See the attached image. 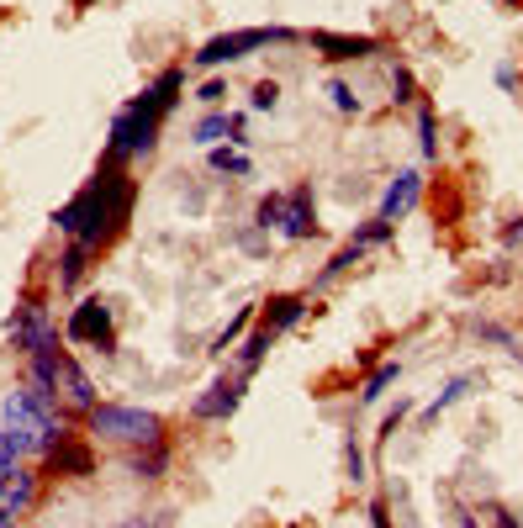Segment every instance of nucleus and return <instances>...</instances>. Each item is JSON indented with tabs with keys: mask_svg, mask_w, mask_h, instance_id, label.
I'll return each instance as SVG.
<instances>
[{
	"mask_svg": "<svg viewBox=\"0 0 523 528\" xmlns=\"http://www.w3.org/2000/svg\"><path fill=\"white\" fill-rule=\"evenodd\" d=\"M133 196H138V185L127 180L117 164H106L80 196H69L59 212H53V228L69 233L74 243H85V249L96 254L101 243H111L127 228V217H133Z\"/></svg>",
	"mask_w": 523,
	"mask_h": 528,
	"instance_id": "1",
	"label": "nucleus"
},
{
	"mask_svg": "<svg viewBox=\"0 0 523 528\" xmlns=\"http://www.w3.org/2000/svg\"><path fill=\"white\" fill-rule=\"evenodd\" d=\"M180 90H185V74L180 69H164L154 85L133 96L117 117H111V138H106V164H127V159H143L154 154L159 143V127L164 117L180 106Z\"/></svg>",
	"mask_w": 523,
	"mask_h": 528,
	"instance_id": "2",
	"label": "nucleus"
},
{
	"mask_svg": "<svg viewBox=\"0 0 523 528\" xmlns=\"http://www.w3.org/2000/svg\"><path fill=\"white\" fill-rule=\"evenodd\" d=\"M6 433L22 444V455H53L69 439V428L59 423V407L32 396V386H16L6 396Z\"/></svg>",
	"mask_w": 523,
	"mask_h": 528,
	"instance_id": "3",
	"label": "nucleus"
},
{
	"mask_svg": "<svg viewBox=\"0 0 523 528\" xmlns=\"http://www.w3.org/2000/svg\"><path fill=\"white\" fill-rule=\"evenodd\" d=\"M85 418H90V433H101V439H117V444H133V449L164 444V418L159 412L122 407V402H96Z\"/></svg>",
	"mask_w": 523,
	"mask_h": 528,
	"instance_id": "4",
	"label": "nucleus"
},
{
	"mask_svg": "<svg viewBox=\"0 0 523 528\" xmlns=\"http://www.w3.org/2000/svg\"><path fill=\"white\" fill-rule=\"evenodd\" d=\"M270 43H296L291 27H238V32H217L196 48V69H222V64H238L249 53L270 48Z\"/></svg>",
	"mask_w": 523,
	"mask_h": 528,
	"instance_id": "5",
	"label": "nucleus"
},
{
	"mask_svg": "<svg viewBox=\"0 0 523 528\" xmlns=\"http://www.w3.org/2000/svg\"><path fill=\"white\" fill-rule=\"evenodd\" d=\"M64 333H69V344H90L96 354H117V323H111V307H106L101 296L74 301Z\"/></svg>",
	"mask_w": 523,
	"mask_h": 528,
	"instance_id": "6",
	"label": "nucleus"
},
{
	"mask_svg": "<svg viewBox=\"0 0 523 528\" xmlns=\"http://www.w3.org/2000/svg\"><path fill=\"white\" fill-rule=\"evenodd\" d=\"M11 338H16V349H27V360H37V354H59L53 317H48V307H37V301H22V307H16Z\"/></svg>",
	"mask_w": 523,
	"mask_h": 528,
	"instance_id": "7",
	"label": "nucleus"
},
{
	"mask_svg": "<svg viewBox=\"0 0 523 528\" xmlns=\"http://www.w3.org/2000/svg\"><path fill=\"white\" fill-rule=\"evenodd\" d=\"M244 391H249V375H222V381H212L207 386V396H196L191 402V418H201V423H222V418H233L238 412V402H244Z\"/></svg>",
	"mask_w": 523,
	"mask_h": 528,
	"instance_id": "8",
	"label": "nucleus"
},
{
	"mask_svg": "<svg viewBox=\"0 0 523 528\" xmlns=\"http://www.w3.org/2000/svg\"><path fill=\"white\" fill-rule=\"evenodd\" d=\"M53 391H64V402H69V407H80V412L96 407V386H90V375L74 365L64 349H59V365H53Z\"/></svg>",
	"mask_w": 523,
	"mask_h": 528,
	"instance_id": "9",
	"label": "nucleus"
},
{
	"mask_svg": "<svg viewBox=\"0 0 523 528\" xmlns=\"http://www.w3.org/2000/svg\"><path fill=\"white\" fill-rule=\"evenodd\" d=\"M312 48L323 53L328 64H349V59H370L381 43L376 37H344V32H312Z\"/></svg>",
	"mask_w": 523,
	"mask_h": 528,
	"instance_id": "10",
	"label": "nucleus"
},
{
	"mask_svg": "<svg viewBox=\"0 0 523 528\" xmlns=\"http://www.w3.org/2000/svg\"><path fill=\"white\" fill-rule=\"evenodd\" d=\"M280 233H286L291 243H302L317 233V212H312V185H296V191L286 196V222H280Z\"/></svg>",
	"mask_w": 523,
	"mask_h": 528,
	"instance_id": "11",
	"label": "nucleus"
},
{
	"mask_svg": "<svg viewBox=\"0 0 523 528\" xmlns=\"http://www.w3.org/2000/svg\"><path fill=\"white\" fill-rule=\"evenodd\" d=\"M418 196H423V175H418V169H402V175H397V180H391V185H386V201H381V217H386V222H397V217H407V212H413V206H418Z\"/></svg>",
	"mask_w": 523,
	"mask_h": 528,
	"instance_id": "12",
	"label": "nucleus"
},
{
	"mask_svg": "<svg viewBox=\"0 0 523 528\" xmlns=\"http://www.w3.org/2000/svg\"><path fill=\"white\" fill-rule=\"evenodd\" d=\"M32 502H37V476H32V470H22V465H16L11 476L0 481V513H6V518H22Z\"/></svg>",
	"mask_w": 523,
	"mask_h": 528,
	"instance_id": "13",
	"label": "nucleus"
},
{
	"mask_svg": "<svg viewBox=\"0 0 523 528\" xmlns=\"http://www.w3.org/2000/svg\"><path fill=\"white\" fill-rule=\"evenodd\" d=\"M48 470H53V476H90V470H96V455H90L85 444H69V439H64V444L48 455Z\"/></svg>",
	"mask_w": 523,
	"mask_h": 528,
	"instance_id": "14",
	"label": "nucleus"
},
{
	"mask_svg": "<svg viewBox=\"0 0 523 528\" xmlns=\"http://www.w3.org/2000/svg\"><path fill=\"white\" fill-rule=\"evenodd\" d=\"M275 328H265V323H254V333L244 338V349H238V375H254L259 365H265V354H270V344H275Z\"/></svg>",
	"mask_w": 523,
	"mask_h": 528,
	"instance_id": "15",
	"label": "nucleus"
},
{
	"mask_svg": "<svg viewBox=\"0 0 523 528\" xmlns=\"http://www.w3.org/2000/svg\"><path fill=\"white\" fill-rule=\"evenodd\" d=\"M302 312H307V296H270V307H265V317H259V323L275 328V333H286V328L302 323Z\"/></svg>",
	"mask_w": 523,
	"mask_h": 528,
	"instance_id": "16",
	"label": "nucleus"
},
{
	"mask_svg": "<svg viewBox=\"0 0 523 528\" xmlns=\"http://www.w3.org/2000/svg\"><path fill=\"white\" fill-rule=\"evenodd\" d=\"M164 465H170V444H148V449H138V455H133V476L138 481H159Z\"/></svg>",
	"mask_w": 523,
	"mask_h": 528,
	"instance_id": "17",
	"label": "nucleus"
},
{
	"mask_svg": "<svg viewBox=\"0 0 523 528\" xmlns=\"http://www.w3.org/2000/svg\"><path fill=\"white\" fill-rule=\"evenodd\" d=\"M207 159H212V169H217V175H233V180H244L249 169H254V164H249V154H244V148H222V143L212 148Z\"/></svg>",
	"mask_w": 523,
	"mask_h": 528,
	"instance_id": "18",
	"label": "nucleus"
},
{
	"mask_svg": "<svg viewBox=\"0 0 523 528\" xmlns=\"http://www.w3.org/2000/svg\"><path fill=\"white\" fill-rule=\"evenodd\" d=\"M391 233H397V222H386V217H370L365 228H354V233H349V249H360V254H365V249H376V243H386Z\"/></svg>",
	"mask_w": 523,
	"mask_h": 528,
	"instance_id": "19",
	"label": "nucleus"
},
{
	"mask_svg": "<svg viewBox=\"0 0 523 528\" xmlns=\"http://www.w3.org/2000/svg\"><path fill=\"white\" fill-rule=\"evenodd\" d=\"M397 375H402V365H397V360L376 365V370H370V381L360 386V402H381V396H386V386H397Z\"/></svg>",
	"mask_w": 523,
	"mask_h": 528,
	"instance_id": "20",
	"label": "nucleus"
},
{
	"mask_svg": "<svg viewBox=\"0 0 523 528\" xmlns=\"http://www.w3.org/2000/svg\"><path fill=\"white\" fill-rule=\"evenodd\" d=\"M228 132H233V117H222V111H207V117L196 122V132H191V138H196L201 148H217L222 138H228Z\"/></svg>",
	"mask_w": 523,
	"mask_h": 528,
	"instance_id": "21",
	"label": "nucleus"
},
{
	"mask_svg": "<svg viewBox=\"0 0 523 528\" xmlns=\"http://www.w3.org/2000/svg\"><path fill=\"white\" fill-rule=\"evenodd\" d=\"M85 259H90V249H85V243H74V238H69V249H64V259H59V264H64V270H59V286H64V291H74V286H80Z\"/></svg>",
	"mask_w": 523,
	"mask_h": 528,
	"instance_id": "22",
	"label": "nucleus"
},
{
	"mask_svg": "<svg viewBox=\"0 0 523 528\" xmlns=\"http://www.w3.org/2000/svg\"><path fill=\"white\" fill-rule=\"evenodd\" d=\"M471 386H476V375H455V381H450V386H444V391L434 396V407H428L423 418H439V412H444V407H455V402H460V396L471 391Z\"/></svg>",
	"mask_w": 523,
	"mask_h": 528,
	"instance_id": "23",
	"label": "nucleus"
},
{
	"mask_svg": "<svg viewBox=\"0 0 523 528\" xmlns=\"http://www.w3.org/2000/svg\"><path fill=\"white\" fill-rule=\"evenodd\" d=\"M254 222H259V228H265V233H270V228L280 233V222H286V196H275V191H270L265 201L254 206Z\"/></svg>",
	"mask_w": 523,
	"mask_h": 528,
	"instance_id": "24",
	"label": "nucleus"
},
{
	"mask_svg": "<svg viewBox=\"0 0 523 528\" xmlns=\"http://www.w3.org/2000/svg\"><path fill=\"white\" fill-rule=\"evenodd\" d=\"M249 323H254V307H244V312H238V317H233V323H228V328H222V333H217V344H212V354H228V349L238 344V338H244V328H249Z\"/></svg>",
	"mask_w": 523,
	"mask_h": 528,
	"instance_id": "25",
	"label": "nucleus"
},
{
	"mask_svg": "<svg viewBox=\"0 0 523 528\" xmlns=\"http://www.w3.org/2000/svg\"><path fill=\"white\" fill-rule=\"evenodd\" d=\"M418 143H423V159H439V138H434V106H418Z\"/></svg>",
	"mask_w": 523,
	"mask_h": 528,
	"instance_id": "26",
	"label": "nucleus"
},
{
	"mask_svg": "<svg viewBox=\"0 0 523 528\" xmlns=\"http://www.w3.org/2000/svg\"><path fill=\"white\" fill-rule=\"evenodd\" d=\"M16 465H22V444H16V439H11V433H6V428H0V481H6V476H11V470H16Z\"/></svg>",
	"mask_w": 523,
	"mask_h": 528,
	"instance_id": "27",
	"label": "nucleus"
},
{
	"mask_svg": "<svg viewBox=\"0 0 523 528\" xmlns=\"http://www.w3.org/2000/svg\"><path fill=\"white\" fill-rule=\"evenodd\" d=\"M344 476H349L354 486H360V481H365V455H360V444H354V433H349V439H344Z\"/></svg>",
	"mask_w": 523,
	"mask_h": 528,
	"instance_id": "28",
	"label": "nucleus"
},
{
	"mask_svg": "<svg viewBox=\"0 0 523 528\" xmlns=\"http://www.w3.org/2000/svg\"><path fill=\"white\" fill-rule=\"evenodd\" d=\"M328 96H333V106H339L344 117H354V111H360V96H354L344 80H333V85H328Z\"/></svg>",
	"mask_w": 523,
	"mask_h": 528,
	"instance_id": "29",
	"label": "nucleus"
},
{
	"mask_svg": "<svg viewBox=\"0 0 523 528\" xmlns=\"http://www.w3.org/2000/svg\"><path fill=\"white\" fill-rule=\"evenodd\" d=\"M280 106V85L275 80H259L254 85V111H275Z\"/></svg>",
	"mask_w": 523,
	"mask_h": 528,
	"instance_id": "30",
	"label": "nucleus"
},
{
	"mask_svg": "<svg viewBox=\"0 0 523 528\" xmlns=\"http://www.w3.org/2000/svg\"><path fill=\"white\" fill-rule=\"evenodd\" d=\"M391 101H413V74H407V69H397V74H391Z\"/></svg>",
	"mask_w": 523,
	"mask_h": 528,
	"instance_id": "31",
	"label": "nucleus"
},
{
	"mask_svg": "<svg viewBox=\"0 0 523 528\" xmlns=\"http://www.w3.org/2000/svg\"><path fill=\"white\" fill-rule=\"evenodd\" d=\"M222 96H228V85H222V80H207V85L196 90V101H207V106H217Z\"/></svg>",
	"mask_w": 523,
	"mask_h": 528,
	"instance_id": "32",
	"label": "nucleus"
},
{
	"mask_svg": "<svg viewBox=\"0 0 523 528\" xmlns=\"http://www.w3.org/2000/svg\"><path fill=\"white\" fill-rule=\"evenodd\" d=\"M370 518H376V528H391V523H386V502H376V507H370Z\"/></svg>",
	"mask_w": 523,
	"mask_h": 528,
	"instance_id": "33",
	"label": "nucleus"
},
{
	"mask_svg": "<svg viewBox=\"0 0 523 528\" xmlns=\"http://www.w3.org/2000/svg\"><path fill=\"white\" fill-rule=\"evenodd\" d=\"M502 238H508V243H523V217H518V222H513V228H508V233H502Z\"/></svg>",
	"mask_w": 523,
	"mask_h": 528,
	"instance_id": "34",
	"label": "nucleus"
},
{
	"mask_svg": "<svg viewBox=\"0 0 523 528\" xmlns=\"http://www.w3.org/2000/svg\"><path fill=\"white\" fill-rule=\"evenodd\" d=\"M0 528H11V518H6V513H0Z\"/></svg>",
	"mask_w": 523,
	"mask_h": 528,
	"instance_id": "35",
	"label": "nucleus"
}]
</instances>
